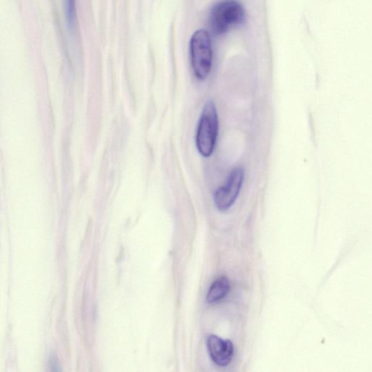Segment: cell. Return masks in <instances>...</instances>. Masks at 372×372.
Wrapping results in <instances>:
<instances>
[{"label":"cell","instance_id":"1","mask_svg":"<svg viewBox=\"0 0 372 372\" xmlns=\"http://www.w3.org/2000/svg\"><path fill=\"white\" fill-rule=\"evenodd\" d=\"M219 130L217 109L213 101H208L202 110L196 137L200 155L210 157L215 150Z\"/></svg>","mask_w":372,"mask_h":372},{"label":"cell","instance_id":"2","mask_svg":"<svg viewBox=\"0 0 372 372\" xmlns=\"http://www.w3.org/2000/svg\"><path fill=\"white\" fill-rule=\"evenodd\" d=\"M245 20V10L236 0H222L214 6L210 12L211 28L219 35L243 24Z\"/></svg>","mask_w":372,"mask_h":372},{"label":"cell","instance_id":"3","mask_svg":"<svg viewBox=\"0 0 372 372\" xmlns=\"http://www.w3.org/2000/svg\"><path fill=\"white\" fill-rule=\"evenodd\" d=\"M192 63L195 76L200 80H206L211 71L213 50L209 33L203 29L196 31L190 43Z\"/></svg>","mask_w":372,"mask_h":372},{"label":"cell","instance_id":"4","mask_svg":"<svg viewBox=\"0 0 372 372\" xmlns=\"http://www.w3.org/2000/svg\"><path fill=\"white\" fill-rule=\"evenodd\" d=\"M245 176L243 167H236L231 171L225 185L216 191L214 201L219 211H227L234 206L243 187Z\"/></svg>","mask_w":372,"mask_h":372},{"label":"cell","instance_id":"5","mask_svg":"<svg viewBox=\"0 0 372 372\" xmlns=\"http://www.w3.org/2000/svg\"><path fill=\"white\" fill-rule=\"evenodd\" d=\"M208 348L213 362L220 366H227L232 361L234 345L230 341L222 340L214 334L208 338Z\"/></svg>","mask_w":372,"mask_h":372},{"label":"cell","instance_id":"6","mask_svg":"<svg viewBox=\"0 0 372 372\" xmlns=\"http://www.w3.org/2000/svg\"><path fill=\"white\" fill-rule=\"evenodd\" d=\"M230 291V283L226 276H221L211 285L207 295V302L214 304L220 302L227 296Z\"/></svg>","mask_w":372,"mask_h":372},{"label":"cell","instance_id":"7","mask_svg":"<svg viewBox=\"0 0 372 372\" xmlns=\"http://www.w3.org/2000/svg\"><path fill=\"white\" fill-rule=\"evenodd\" d=\"M65 15L69 29L74 30L77 22L76 0H64Z\"/></svg>","mask_w":372,"mask_h":372}]
</instances>
